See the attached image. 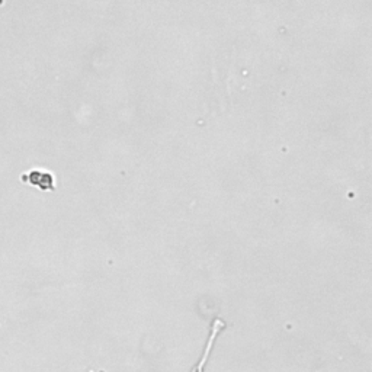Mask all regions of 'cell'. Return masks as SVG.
Segmentation results:
<instances>
[{"label": "cell", "instance_id": "cell-1", "mask_svg": "<svg viewBox=\"0 0 372 372\" xmlns=\"http://www.w3.org/2000/svg\"><path fill=\"white\" fill-rule=\"evenodd\" d=\"M226 327V324L221 321L220 319H215L213 321V326H211V334H210V339H208V343H207V347H205V353H204V356L201 359L200 365L194 369L192 372H204V365H205V362H207V358H208V355H210V352H211V346H213L214 339H217V336H218V333L221 332L223 329Z\"/></svg>", "mask_w": 372, "mask_h": 372}]
</instances>
